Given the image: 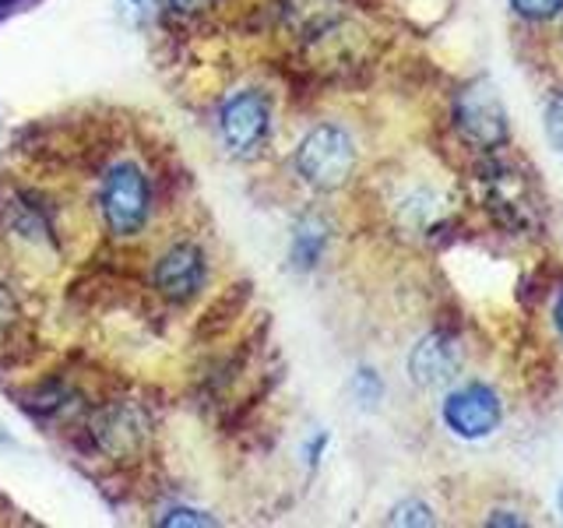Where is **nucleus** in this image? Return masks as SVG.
<instances>
[{
  "mask_svg": "<svg viewBox=\"0 0 563 528\" xmlns=\"http://www.w3.org/2000/svg\"><path fill=\"white\" fill-rule=\"evenodd\" d=\"M296 173L317 190H339L356 173V141L339 123H317L296 148Z\"/></svg>",
  "mask_w": 563,
  "mask_h": 528,
  "instance_id": "nucleus-1",
  "label": "nucleus"
},
{
  "mask_svg": "<svg viewBox=\"0 0 563 528\" xmlns=\"http://www.w3.org/2000/svg\"><path fill=\"white\" fill-rule=\"evenodd\" d=\"M222 0H169V8L176 14H184V18H194V14H205L211 8H219Z\"/></svg>",
  "mask_w": 563,
  "mask_h": 528,
  "instance_id": "nucleus-13",
  "label": "nucleus"
},
{
  "mask_svg": "<svg viewBox=\"0 0 563 528\" xmlns=\"http://www.w3.org/2000/svg\"><path fill=\"white\" fill-rule=\"evenodd\" d=\"M486 521L489 525H521V518H515V510H493Z\"/></svg>",
  "mask_w": 563,
  "mask_h": 528,
  "instance_id": "nucleus-15",
  "label": "nucleus"
},
{
  "mask_svg": "<svg viewBox=\"0 0 563 528\" xmlns=\"http://www.w3.org/2000/svg\"><path fill=\"white\" fill-rule=\"evenodd\" d=\"M99 208L106 229L113 237H134L141 233V226L148 222L152 211V187L148 176L141 173L134 163H117L106 169L102 190H99Z\"/></svg>",
  "mask_w": 563,
  "mask_h": 528,
  "instance_id": "nucleus-2",
  "label": "nucleus"
},
{
  "mask_svg": "<svg viewBox=\"0 0 563 528\" xmlns=\"http://www.w3.org/2000/svg\"><path fill=\"white\" fill-rule=\"evenodd\" d=\"M219 128H222V141L233 152H254L264 145V138L272 131V102L261 92H236L222 102L219 113Z\"/></svg>",
  "mask_w": 563,
  "mask_h": 528,
  "instance_id": "nucleus-5",
  "label": "nucleus"
},
{
  "mask_svg": "<svg viewBox=\"0 0 563 528\" xmlns=\"http://www.w3.org/2000/svg\"><path fill=\"white\" fill-rule=\"evenodd\" d=\"M391 525H433V510L427 504H419V501H405L391 510V518H387Z\"/></svg>",
  "mask_w": 563,
  "mask_h": 528,
  "instance_id": "nucleus-12",
  "label": "nucleus"
},
{
  "mask_svg": "<svg viewBox=\"0 0 563 528\" xmlns=\"http://www.w3.org/2000/svg\"><path fill=\"white\" fill-rule=\"evenodd\" d=\"M205 254L194 243H176L155 264V289L173 304H184L194 293L205 286Z\"/></svg>",
  "mask_w": 563,
  "mask_h": 528,
  "instance_id": "nucleus-6",
  "label": "nucleus"
},
{
  "mask_svg": "<svg viewBox=\"0 0 563 528\" xmlns=\"http://www.w3.org/2000/svg\"><path fill=\"white\" fill-rule=\"evenodd\" d=\"M560 510H563V486H560Z\"/></svg>",
  "mask_w": 563,
  "mask_h": 528,
  "instance_id": "nucleus-17",
  "label": "nucleus"
},
{
  "mask_svg": "<svg viewBox=\"0 0 563 528\" xmlns=\"http://www.w3.org/2000/svg\"><path fill=\"white\" fill-rule=\"evenodd\" d=\"M462 345H457L451 334L433 331L427 339H419V345L409 356V374L419 387H444L457 377L462 370Z\"/></svg>",
  "mask_w": 563,
  "mask_h": 528,
  "instance_id": "nucleus-7",
  "label": "nucleus"
},
{
  "mask_svg": "<svg viewBox=\"0 0 563 528\" xmlns=\"http://www.w3.org/2000/svg\"><path fill=\"white\" fill-rule=\"evenodd\" d=\"M444 427L462 437V440H486L500 430L504 422V398L497 395V387H489L483 381H468L444 398L440 405Z\"/></svg>",
  "mask_w": 563,
  "mask_h": 528,
  "instance_id": "nucleus-3",
  "label": "nucleus"
},
{
  "mask_svg": "<svg viewBox=\"0 0 563 528\" xmlns=\"http://www.w3.org/2000/svg\"><path fill=\"white\" fill-rule=\"evenodd\" d=\"M134 4H141V0H134Z\"/></svg>",
  "mask_w": 563,
  "mask_h": 528,
  "instance_id": "nucleus-19",
  "label": "nucleus"
},
{
  "mask_svg": "<svg viewBox=\"0 0 563 528\" xmlns=\"http://www.w3.org/2000/svg\"><path fill=\"white\" fill-rule=\"evenodd\" d=\"M542 128H545V138H550V145L556 152H563V85L556 88L550 99H545Z\"/></svg>",
  "mask_w": 563,
  "mask_h": 528,
  "instance_id": "nucleus-10",
  "label": "nucleus"
},
{
  "mask_svg": "<svg viewBox=\"0 0 563 528\" xmlns=\"http://www.w3.org/2000/svg\"><path fill=\"white\" fill-rule=\"evenodd\" d=\"M324 229L321 226H303L296 233V251H292V257H296V264H303V268H310V264H317V257H321V251H324Z\"/></svg>",
  "mask_w": 563,
  "mask_h": 528,
  "instance_id": "nucleus-9",
  "label": "nucleus"
},
{
  "mask_svg": "<svg viewBox=\"0 0 563 528\" xmlns=\"http://www.w3.org/2000/svg\"><path fill=\"white\" fill-rule=\"evenodd\" d=\"M163 525H216V518L201 515V510H173L163 518Z\"/></svg>",
  "mask_w": 563,
  "mask_h": 528,
  "instance_id": "nucleus-14",
  "label": "nucleus"
},
{
  "mask_svg": "<svg viewBox=\"0 0 563 528\" xmlns=\"http://www.w3.org/2000/svg\"><path fill=\"white\" fill-rule=\"evenodd\" d=\"M553 321H556V331L563 334V293L556 296V307H553Z\"/></svg>",
  "mask_w": 563,
  "mask_h": 528,
  "instance_id": "nucleus-16",
  "label": "nucleus"
},
{
  "mask_svg": "<svg viewBox=\"0 0 563 528\" xmlns=\"http://www.w3.org/2000/svg\"><path fill=\"white\" fill-rule=\"evenodd\" d=\"M96 440L113 458H131L137 444L145 440V419L131 405H113L96 419Z\"/></svg>",
  "mask_w": 563,
  "mask_h": 528,
  "instance_id": "nucleus-8",
  "label": "nucleus"
},
{
  "mask_svg": "<svg viewBox=\"0 0 563 528\" xmlns=\"http://www.w3.org/2000/svg\"><path fill=\"white\" fill-rule=\"evenodd\" d=\"M0 4H8V0H0Z\"/></svg>",
  "mask_w": 563,
  "mask_h": 528,
  "instance_id": "nucleus-18",
  "label": "nucleus"
},
{
  "mask_svg": "<svg viewBox=\"0 0 563 528\" xmlns=\"http://www.w3.org/2000/svg\"><path fill=\"white\" fill-rule=\"evenodd\" d=\"M454 120H457V131H462L472 145H479L486 152L493 148H504L507 138H510V120L500 96L493 92L489 85H472L465 88L462 96L454 102Z\"/></svg>",
  "mask_w": 563,
  "mask_h": 528,
  "instance_id": "nucleus-4",
  "label": "nucleus"
},
{
  "mask_svg": "<svg viewBox=\"0 0 563 528\" xmlns=\"http://www.w3.org/2000/svg\"><path fill=\"white\" fill-rule=\"evenodd\" d=\"M510 8L528 22H550L563 14V0H510Z\"/></svg>",
  "mask_w": 563,
  "mask_h": 528,
  "instance_id": "nucleus-11",
  "label": "nucleus"
}]
</instances>
